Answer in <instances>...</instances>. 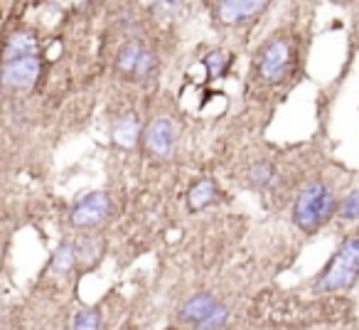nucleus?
<instances>
[{"label":"nucleus","instance_id":"1","mask_svg":"<svg viewBox=\"0 0 359 330\" xmlns=\"http://www.w3.org/2000/svg\"><path fill=\"white\" fill-rule=\"evenodd\" d=\"M359 281V237L352 235L342 239L325 271L315 281L318 293H344Z\"/></svg>","mask_w":359,"mask_h":330},{"label":"nucleus","instance_id":"2","mask_svg":"<svg viewBox=\"0 0 359 330\" xmlns=\"http://www.w3.org/2000/svg\"><path fill=\"white\" fill-rule=\"evenodd\" d=\"M337 212V197L323 183H308L293 205V225L303 232H315Z\"/></svg>","mask_w":359,"mask_h":330},{"label":"nucleus","instance_id":"3","mask_svg":"<svg viewBox=\"0 0 359 330\" xmlns=\"http://www.w3.org/2000/svg\"><path fill=\"white\" fill-rule=\"evenodd\" d=\"M293 70V47L285 37H271L256 55V72L266 84H280Z\"/></svg>","mask_w":359,"mask_h":330},{"label":"nucleus","instance_id":"4","mask_svg":"<svg viewBox=\"0 0 359 330\" xmlns=\"http://www.w3.org/2000/svg\"><path fill=\"white\" fill-rule=\"evenodd\" d=\"M42 74L40 57H25L0 65V86L3 89H30Z\"/></svg>","mask_w":359,"mask_h":330},{"label":"nucleus","instance_id":"5","mask_svg":"<svg viewBox=\"0 0 359 330\" xmlns=\"http://www.w3.org/2000/svg\"><path fill=\"white\" fill-rule=\"evenodd\" d=\"M111 212V197L104 190H94L84 195L72 210V225L79 230H91V227L101 225Z\"/></svg>","mask_w":359,"mask_h":330},{"label":"nucleus","instance_id":"6","mask_svg":"<svg viewBox=\"0 0 359 330\" xmlns=\"http://www.w3.org/2000/svg\"><path fill=\"white\" fill-rule=\"evenodd\" d=\"M145 148L150 150L158 158H170L175 150V143H177V128H175L172 119L168 116H158L148 124L145 128Z\"/></svg>","mask_w":359,"mask_h":330},{"label":"nucleus","instance_id":"7","mask_svg":"<svg viewBox=\"0 0 359 330\" xmlns=\"http://www.w3.org/2000/svg\"><path fill=\"white\" fill-rule=\"evenodd\" d=\"M25 57H40V37L32 30H13L3 42L0 65L13 60H25Z\"/></svg>","mask_w":359,"mask_h":330},{"label":"nucleus","instance_id":"8","mask_svg":"<svg viewBox=\"0 0 359 330\" xmlns=\"http://www.w3.org/2000/svg\"><path fill=\"white\" fill-rule=\"evenodd\" d=\"M266 3H261V0H226V3H219L217 6V15H219V20L224 22V25H241V22H249L254 20V18H259L261 13L266 11Z\"/></svg>","mask_w":359,"mask_h":330},{"label":"nucleus","instance_id":"9","mask_svg":"<svg viewBox=\"0 0 359 330\" xmlns=\"http://www.w3.org/2000/svg\"><path fill=\"white\" fill-rule=\"evenodd\" d=\"M219 301L215 298L212 293H195L192 298L185 301V305L180 308V318L185 320V323H192V325H200L207 315L215 310V305Z\"/></svg>","mask_w":359,"mask_h":330},{"label":"nucleus","instance_id":"10","mask_svg":"<svg viewBox=\"0 0 359 330\" xmlns=\"http://www.w3.org/2000/svg\"><path fill=\"white\" fill-rule=\"evenodd\" d=\"M111 136H114L116 143L123 145V148H133V145L138 143V138H140L138 119H135L133 114H123L114 124V131H111Z\"/></svg>","mask_w":359,"mask_h":330},{"label":"nucleus","instance_id":"11","mask_svg":"<svg viewBox=\"0 0 359 330\" xmlns=\"http://www.w3.org/2000/svg\"><path fill=\"white\" fill-rule=\"evenodd\" d=\"M215 200H217V183L212 180V178L197 180L195 185H192V190L187 192V205H190V210H195V212L210 207Z\"/></svg>","mask_w":359,"mask_h":330},{"label":"nucleus","instance_id":"12","mask_svg":"<svg viewBox=\"0 0 359 330\" xmlns=\"http://www.w3.org/2000/svg\"><path fill=\"white\" fill-rule=\"evenodd\" d=\"M145 45L140 40H128L126 45H121L118 55H116V67H118V72H123V74H130L133 77L135 72V65H138L140 55H143Z\"/></svg>","mask_w":359,"mask_h":330},{"label":"nucleus","instance_id":"13","mask_svg":"<svg viewBox=\"0 0 359 330\" xmlns=\"http://www.w3.org/2000/svg\"><path fill=\"white\" fill-rule=\"evenodd\" d=\"M76 266V249L74 242H62L57 249L52 251V271L55 274H69Z\"/></svg>","mask_w":359,"mask_h":330},{"label":"nucleus","instance_id":"14","mask_svg":"<svg viewBox=\"0 0 359 330\" xmlns=\"http://www.w3.org/2000/svg\"><path fill=\"white\" fill-rule=\"evenodd\" d=\"M273 178H276V168L271 163H266V160L254 163L249 168V173H246V183H249L254 190H266V187L273 183Z\"/></svg>","mask_w":359,"mask_h":330},{"label":"nucleus","instance_id":"15","mask_svg":"<svg viewBox=\"0 0 359 330\" xmlns=\"http://www.w3.org/2000/svg\"><path fill=\"white\" fill-rule=\"evenodd\" d=\"M229 65H231V57H229V52H224V50H212L210 55H205V70L210 79L224 77Z\"/></svg>","mask_w":359,"mask_h":330},{"label":"nucleus","instance_id":"16","mask_svg":"<svg viewBox=\"0 0 359 330\" xmlns=\"http://www.w3.org/2000/svg\"><path fill=\"white\" fill-rule=\"evenodd\" d=\"M74 249H76V261L94 264L101 256V239H96V237H91V235L79 237V239L74 242Z\"/></svg>","mask_w":359,"mask_h":330},{"label":"nucleus","instance_id":"17","mask_svg":"<svg viewBox=\"0 0 359 330\" xmlns=\"http://www.w3.org/2000/svg\"><path fill=\"white\" fill-rule=\"evenodd\" d=\"M72 330H101V310L99 308H81L74 315Z\"/></svg>","mask_w":359,"mask_h":330},{"label":"nucleus","instance_id":"18","mask_svg":"<svg viewBox=\"0 0 359 330\" xmlns=\"http://www.w3.org/2000/svg\"><path fill=\"white\" fill-rule=\"evenodd\" d=\"M155 72H158V57H155V52L150 50V47H145L138 65H135L133 77L140 81H145V79H150V77H155Z\"/></svg>","mask_w":359,"mask_h":330},{"label":"nucleus","instance_id":"19","mask_svg":"<svg viewBox=\"0 0 359 330\" xmlns=\"http://www.w3.org/2000/svg\"><path fill=\"white\" fill-rule=\"evenodd\" d=\"M337 215L347 222L359 220V190H349L342 202H337Z\"/></svg>","mask_w":359,"mask_h":330},{"label":"nucleus","instance_id":"20","mask_svg":"<svg viewBox=\"0 0 359 330\" xmlns=\"http://www.w3.org/2000/svg\"><path fill=\"white\" fill-rule=\"evenodd\" d=\"M226 318H229V308H226L224 303H217L215 310H212L200 325H195V328L197 330H219V328H224Z\"/></svg>","mask_w":359,"mask_h":330}]
</instances>
